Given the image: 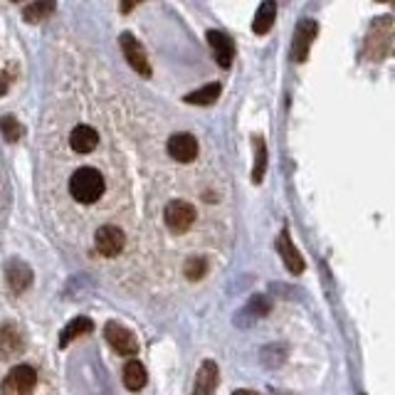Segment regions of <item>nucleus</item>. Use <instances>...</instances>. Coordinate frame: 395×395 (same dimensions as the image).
I'll return each mask as SVG.
<instances>
[{
    "label": "nucleus",
    "instance_id": "nucleus-1",
    "mask_svg": "<svg viewBox=\"0 0 395 395\" xmlns=\"http://www.w3.org/2000/svg\"><path fill=\"white\" fill-rule=\"evenodd\" d=\"M69 193L79 202H97L104 193V175L92 165L74 170L72 178H69Z\"/></svg>",
    "mask_w": 395,
    "mask_h": 395
},
{
    "label": "nucleus",
    "instance_id": "nucleus-26",
    "mask_svg": "<svg viewBox=\"0 0 395 395\" xmlns=\"http://www.w3.org/2000/svg\"><path fill=\"white\" fill-rule=\"evenodd\" d=\"M359 395H366V393H359Z\"/></svg>",
    "mask_w": 395,
    "mask_h": 395
},
{
    "label": "nucleus",
    "instance_id": "nucleus-11",
    "mask_svg": "<svg viewBox=\"0 0 395 395\" xmlns=\"http://www.w3.org/2000/svg\"><path fill=\"white\" fill-rule=\"evenodd\" d=\"M217 381H220V371H217L215 361H202L200 368H198L195 376V386H193V395H212L217 388Z\"/></svg>",
    "mask_w": 395,
    "mask_h": 395
},
{
    "label": "nucleus",
    "instance_id": "nucleus-21",
    "mask_svg": "<svg viewBox=\"0 0 395 395\" xmlns=\"http://www.w3.org/2000/svg\"><path fill=\"white\" fill-rule=\"evenodd\" d=\"M55 13V3H33V5H25L23 15L28 23H40V20L50 18Z\"/></svg>",
    "mask_w": 395,
    "mask_h": 395
},
{
    "label": "nucleus",
    "instance_id": "nucleus-2",
    "mask_svg": "<svg viewBox=\"0 0 395 395\" xmlns=\"http://www.w3.org/2000/svg\"><path fill=\"white\" fill-rule=\"evenodd\" d=\"M37 386V373L33 366H20L10 368V373L5 376L3 386H0V395H30Z\"/></svg>",
    "mask_w": 395,
    "mask_h": 395
},
{
    "label": "nucleus",
    "instance_id": "nucleus-7",
    "mask_svg": "<svg viewBox=\"0 0 395 395\" xmlns=\"http://www.w3.org/2000/svg\"><path fill=\"white\" fill-rule=\"evenodd\" d=\"M119 45H121V52H124V57L129 60V65L136 69L141 77H151V65H148L146 50H143L141 42H138L131 33H124V35L119 37Z\"/></svg>",
    "mask_w": 395,
    "mask_h": 395
},
{
    "label": "nucleus",
    "instance_id": "nucleus-16",
    "mask_svg": "<svg viewBox=\"0 0 395 395\" xmlns=\"http://www.w3.org/2000/svg\"><path fill=\"white\" fill-rule=\"evenodd\" d=\"M220 92H222V84L220 82H212V84H205V87L195 89V92L185 94V101L193 106H207V104H215L220 99Z\"/></svg>",
    "mask_w": 395,
    "mask_h": 395
},
{
    "label": "nucleus",
    "instance_id": "nucleus-9",
    "mask_svg": "<svg viewBox=\"0 0 395 395\" xmlns=\"http://www.w3.org/2000/svg\"><path fill=\"white\" fill-rule=\"evenodd\" d=\"M165 148H168V156L175 158L178 163H190L198 156V141L193 133H173L165 143Z\"/></svg>",
    "mask_w": 395,
    "mask_h": 395
},
{
    "label": "nucleus",
    "instance_id": "nucleus-22",
    "mask_svg": "<svg viewBox=\"0 0 395 395\" xmlns=\"http://www.w3.org/2000/svg\"><path fill=\"white\" fill-rule=\"evenodd\" d=\"M183 272H185V277H188L190 282H198V279H202V277H205L207 262L202 257H188V260H185V265H183Z\"/></svg>",
    "mask_w": 395,
    "mask_h": 395
},
{
    "label": "nucleus",
    "instance_id": "nucleus-12",
    "mask_svg": "<svg viewBox=\"0 0 395 395\" xmlns=\"http://www.w3.org/2000/svg\"><path fill=\"white\" fill-rule=\"evenodd\" d=\"M69 146L77 153H92L94 148L99 146V133L87 124L74 126L72 133H69Z\"/></svg>",
    "mask_w": 395,
    "mask_h": 395
},
{
    "label": "nucleus",
    "instance_id": "nucleus-23",
    "mask_svg": "<svg viewBox=\"0 0 395 395\" xmlns=\"http://www.w3.org/2000/svg\"><path fill=\"white\" fill-rule=\"evenodd\" d=\"M270 309H272L270 299L262 297V294H255L252 299H250L247 309H245V312H240V314H255V319H260V317H267V314H270Z\"/></svg>",
    "mask_w": 395,
    "mask_h": 395
},
{
    "label": "nucleus",
    "instance_id": "nucleus-13",
    "mask_svg": "<svg viewBox=\"0 0 395 395\" xmlns=\"http://www.w3.org/2000/svg\"><path fill=\"white\" fill-rule=\"evenodd\" d=\"M5 275H8V284L13 292H25L30 287V282H33V272H30L28 265H23L20 260H13V262L8 265V270H5Z\"/></svg>",
    "mask_w": 395,
    "mask_h": 395
},
{
    "label": "nucleus",
    "instance_id": "nucleus-17",
    "mask_svg": "<svg viewBox=\"0 0 395 395\" xmlns=\"http://www.w3.org/2000/svg\"><path fill=\"white\" fill-rule=\"evenodd\" d=\"M94 329V322L89 317H77V319H72V322L67 324L65 331H62V336H60V346L65 349V346L72 344L74 339H79V336H84V334H89V331Z\"/></svg>",
    "mask_w": 395,
    "mask_h": 395
},
{
    "label": "nucleus",
    "instance_id": "nucleus-5",
    "mask_svg": "<svg viewBox=\"0 0 395 395\" xmlns=\"http://www.w3.org/2000/svg\"><path fill=\"white\" fill-rule=\"evenodd\" d=\"M104 336L109 341V346L116 351L119 356H136L138 354V341L136 336L131 334L129 329H124L121 324L116 322H109L104 327Z\"/></svg>",
    "mask_w": 395,
    "mask_h": 395
},
{
    "label": "nucleus",
    "instance_id": "nucleus-3",
    "mask_svg": "<svg viewBox=\"0 0 395 395\" xmlns=\"http://www.w3.org/2000/svg\"><path fill=\"white\" fill-rule=\"evenodd\" d=\"M195 217H198L195 207L185 200H170L168 205H165V212H163L165 225H168V230L175 232V235L188 232L190 227H193Z\"/></svg>",
    "mask_w": 395,
    "mask_h": 395
},
{
    "label": "nucleus",
    "instance_id": "nucleus-20",
    "mask_svg": "<svg viewBox=\"0 0 395 395\" xmlns=\"http://www.w3.org/2000/svg\"><path fill=\"white\" fill-rule=\"evenodd\" d=\"M0 131H3V136L8 138L10 143L20 141V138L25 136V126L20 124L15 116H0Z\"/></svg>",
    "mask_w": 395,
    "mask_h": 395
},
{
    "label": "nucleus",
    "instance_id": "nucleus-24",
    "mask_svg": "<svg viewBox=\"0 0 395 395\" xmlns=\"http://www.w3.org/2000/svg\"><path fill=\"white\" fill-rule=\"evenodd\" d=\"M5 92H8V82H5V79L0 77V97H3Z\"/></svg>",
    "mask_w": 395,
    "mask_h": 395
},
{
    "label": "nucleus",
    "instance_id": "nucleus-25",
    "mask_svg": "<svg viewBox=\"0 0 395 395\" xmlns=\"http://www.w3.org/2000/svg\"><path fill=\"white\" fill-rule=\"evenodd\" d=\"M232 395H260V393H255V391H235Z\"/></svg>",
    "mask_w": 395,
    "mask_h": 395
},
{
    "label": "nucleus",
    "instance_id": "nucleus-19",
    "mask_svg": "<svg viewBox=\"0 0 395 395\" xmlns=\"http://www.w3.org/2000/svg\"><path fill=\"white\" fill-rule=\"evenodd\" d=\"M23 349V341H20V334L15 331L13 324H5L3 331H0V354L3 359H10L15 351Z\"/></svg>",
    "mask_w": 395,
    "mask_h": 395
},
{
    "label": "nucleus",
    "instance_id": "nucleus-4",
    "mask_svg": "<svg viewBox=\"0 0 395 395\" xmlns=\"http://www.w3.org/2000/svg\"><path fill=\"white\" fill-rule=\"evenodd\" d=\"M319 33V25L314 18H304L294 30V40H292V60L294 62H307L312 42Z\"/></svg>",
    "mask_w": 395,
    "mask_h": 395
},
{
    "label": "nucleus",
    "instance_id": "nucleus-8",
    "mask_svg": "<svg viewBox=\"0 0 395 395\" xmlns=\"http://www.w3.org/2000/svg\"><path fill=\"white\" fill-rule=\"evenodd\" d=\"M277 250H279V257H282V262H284L287 270H289V275H302V272L307 270L302 252H299V250L294 247V242H292L289 227H284V230L279 232V237H277Z\"/></svg>",
    "mask_w": 395,
    "mask_h": 395
},
{
    "label": "nucleus",
    "instance_id": "nucleus-6",
    "mask_svg": "<svg viewBox=\"0 0 395 395\" xmlns=\"http://www.w3.org/2000/svg\"><path fill=\"white\" fill-rule=\"evenodd\" d=\"M124 245H126L124 230H119L116 225H101L97 235H94V247L104 257H116L124 250Z\"/></svg>",
    "mask_w": 395,
    "mask_h": 395
},
{
    "label": "nucleus",
    "instance_id": "nucleus-18",
    "mask_svg": "<svg viewBox=\"0 0 395 395\" xmlns=\"http://www.w3.org/2000/svg\"><path fill=\"white\" fill-rule=\"evenodd\" d=\"M252 148H255V165H252V183L260 185L265 180L267 173V143L262 136L252 138Z\"/></svg>",
    "mask_w": 395,
    "mask_h": 395
},
{
    "label": "nucleus",
    "instance_id": "nucleus-15",
    "mask_svg": "<svg viewBox=\"0 0 395 395\" xmlns=\"http://www.w3.org/2000/svg\"><path fill=\"white\" fill-rule=\"evenodd\" d=\"M148 376H146V368H143L141 361L131 359L129 363L124 366V386L129 388L131 393H138L143 386H146Z\"/></svg>",
    "mask_w": 395,
    "mask_h": 395
},
{
    "label": "nucleus",
    "instance_id": "nucleus-10",
    "mask_svg": "<svg viewBox=\"0 0 395 395\" xmlns=\"http://www.w3.org/2000/svg\"><path fill=\"white\" fill-rule=\"evenodd\" d=\"M207 45L215 52V62L222 69H227L235 60V42L230 40V35H225L222 30H207Z\"/></svg>",
    "mask_w": 395,
    "mask_h": 395
},
{
    "label": "nucleus",
    "instance_id": "nucleus-14",
    "mask_svg": "<svg viewBox=\"0 0 395 395\" xmlns=\"http://www.w3.org/2000/svg\"><path fill=\"white\" fill-rule=\"evenodd\" d=\"M277 20V3L275 0H265L262 5L257 8L255 13V20H252V33L255 35H267L272 30Z\"/></svg>",
    "mask_w": 395,
    "mask_h": 395
}]
</instances>
